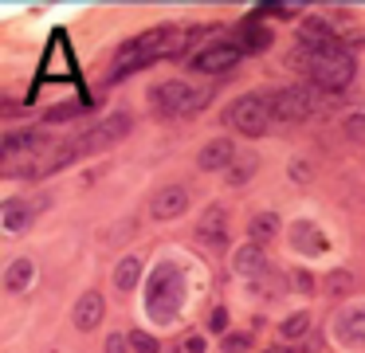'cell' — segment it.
<instances>
[{
  "label": "cell",
  "mask_w": 365,
  "mask_h": 353,
  "mask_svg": "<svg viewBox=\"0 0 365 353\" xmlns=\"http://www.w3.org/2000/svg\"><path fill=\"white\" fill-rule=\"evenodd\" d=\"M294 63H302L307 78L314 86H326V91H341V86L354 83V55L334 39V44H322V47H302V55H294Z\"/></svg>",
  "instance_id": "obj_1"
},
{
  "label": "cell",
  "mask_w": 365,
  "mask_h": 353,
  "mask_svg": "<svg viewBox=\"0 0 365 353\" xmlns=\"http://www.w3.org/2000/svg\"><path fill=\"white\" fill-rule=\"evenodd\" d=\"M185 302V275L181 267L173 263H158L150 275V290H145V314H150L158 326H169V322L181 314Z\"/></svg>",
  "instance_id": "obj_2"
},
{
  "label": "cell",
  "mask_w": 365,
  "mask_h": 353,
  "mask_svg": "<svg viewBox=\"0 0 365 353\" xmlns=\"http://www.w3.org/2000/svg\"><path fill=\"white\" fill-rule=\"evenodd\" d=\"M169 39H173V28H153V31H145V36L130 39V44L118 51V59H114L110 78H122V75H130V71H142V67H150L158 55H169V47H165Z\"/></svg>",
  "instance_id": "obj_3"
},
{
  "label": "cell",
  "mask_w": 365,
  "mask_h": 353,
  "mask_svg": "<svg viewBox=\"0 0 365 353\" xmlns=\"http://www.w3.org/2000/svg\"><path fill=\"white\" fill-rule=\"evenodd\" d=\"M228 122L236 126L240 133H247V138H259L271 126V98H263V94H244V98H236L228 106Z\"/></svg>",
  "instance_id": "obj_4"
},
{
  "label": "cell",
  "mask_w": 365,
  "mask_h": 353,
  "mask_svg": "<svg viewBox=\"0 0 365 353\" xmlns=\"http://www.w3.org/2000/svg\"><path fill=\"white\" fill-rule=\"evenodd\" d=\"M310 110H314V91L307 83L283 86V91L271 94V118H279V122H302Z\"/></svg>",
  "instance_id": "obj_5"
},
{
  "label": "cell",
  "mask_w": 365,
  "mask_h": 353,
  "mask_svg": "<svg viewBox=\"0 0 365 353\" xmlns=\"http://www.w3.org/2000/svg\"><path fill=\"white\" fill-rule=\"evenodd\" d=\"M240 47L236 44H212V47H200L197 55L189 59L192 71H200V75H220V71H232L240 63Z\"/></svg>",
  "instance_id": "obj_6"
},
{
  "label": "cell",
  "mask_w": 365,
  "mask_h": 353,
  "mask_svg": "<svg viewBox=\"0 0 365 353\" xmlns=\"http://www.w3.org/2000/svg\"><path fill=\"white\" fill-rule=\"evenodd\" d=\"M126 133H130V118L126 114H110V118H103L98 126H91V130L79 138V145H83V153H87V149L114 145V141H122Z\"/></svg>",
  "instance_id": "obj_7"
},
{
  "label": "cell",
  "mask_w": 365,
  "mask_h": 353,
  "mask_svg": "<svg viewBox=\"0 0 365 353\" xmlns=\"http://www.w3.org/2000/svg\"><path fill=\"white\" fill-rule=\"evenodd\" d=\"M334 337L341 345H354V349H365V306H349L334 318Z\"/></svg>",
  "instance_id": "obj_8"
},
{
  "label": "cell",
  "mask_w": 365,
  "mask_h": 353,
  "mask_svg": "<svg viewBox=\"0 0 365 353\" xmlns=\"http://www.w3.org/2000/svg\"><path fill=\"white\" fill-rule=\"evenodd\" d=\"M232 161H236V145H232L228 138H212L205 141V149L197 153V165L205 173H228Z\"/></svg>",
  "instance_id": "obj_9"
},
{
  "label": "cell",
  "mask_w": 365,
  "mask_h": 353,
  "mask_svg": "<svg viewBox=\"0 0 365 353\" xmlns=\"http://www.w3.org/2000/svg\"><path fill=\"white\" fill-rule=\"evenodd\" d=\"M185 208H189V188H181V185L161 188V193L153 196V204H150L153 220H177Z\"/></svg>",
  "instance_id": "obj_10"
},
{
  "label": "cell",
  "mask_w": 365,
  "mask_h": 353,
  "mask_svg": "<svg viewBox=\"0 0 365 353\" xmlns=\"http://www.w3.org/2000/svg\"><path fill=\"white\" fill-rule=\"evenodd\" d=\"M224 227H228V212H224L220 204H212L197 224V240L208 243V247H224V243H228V232H224Z\"/></svg>",
  "instance_id": "obj_11"
},
{
  "label": "cell",
  "mask_w": 365,
  "mask_h": 353,
  "mask_svg": "<svg viewBox=\"0 0 365 353\" xmlns=\"http://www.w3.org/2000/svg\"><path fill=\"white\" fill-rule=\"evenodd\" d=\"M271 44H275V36H271V31L263 28V24L255 20V16H252V20H244V24L236 28V47H240V51L259 55V51H267Z\"/></svg>",
  "instance_id": "obj_12"
},
{
  "label": "cell",
  "mask_w": 365,
  "mask_h": 353,
  "mask_svg": "<svg viewBox=\"0 0 365 353\" xmlns=\"http://www.w3.org/2000/svg\"><path fill=\"white\" fill-rule=\"evenodd\" d=\"M192 94V86L189 83H181V78H173V83H161V86H153L150 91V102L158 110H165V114H177V110L185 106V98Z\"/></svg>",
  "instance_id": "obj_13"
},
{
  "label": "cell",
  "mask_w": 365,
  "mask_h": 353,
  "mask_svg": "<svg viewBox=\"0 0 365 353\" xmlns=\"http://www.w3.org/2000/svg\"><path fill=\"white\" fill-rule=\"evenodd\" d=\"M103 314H106V302H103V295L98 290H87V295L75 302V329H95L98 322H103Z\"/></svg>",
  "instance_id": "obj_14"
},
{
  "label": "cell",
  "mask_w": 365,
  "mask_h": 353,
  "mask_svg": "<svg viewBox=\"0 0 365 353\" xmlns=\"http://www.w3.org/2000/svg\"><path fill=\"white\" fill-rule=\"evenodd\" d=\"M32 220H36V208L28 200H9V204H4V212H0V224H4V232H12V235L28 232Z\"/></svg>",
  "instance_id": "obj_15"
},
{
  "label": "cell",
  "mask_w": 365,
  "mask_h": 353,
  "mask_svg": "<svg viewBox=\"0 0 365 353\" xmlns=\"http://www.w3.org/2000/svg\"><path fill=\"white\" fill-rule=\"evenodd\" d=\"M236 271L244 275V279H259V275H267V251H263L259 243L240 247L236 251Z\"/></svg>",
  "instance_id": "obj_16"
},
{
  "label": "cell",
  "mask_w": 365,
  "mask_h": 353,
  "mask_svg": "<svg viewBox=\"0 0 365 353\" xmlns=\"http://www.w3.org/2000/svg\"><path fill=\"white\" fill-rule=\"evenodd\" d=\"M32 282H36V263L32 259H12L9 271H4V290L20 295V290H28Z\"/></svg>",
  "instance_id": "obj_17"
},
{
  "label": "cell",
  "mask_w": 365,
  "mask_h": 353,
  "mask_svg": "<svg viewBox=\"0 0 365 353\" xmlns=\"http://www.w3.org/2000/svg\"><path fill=\"white\" fill-rule=\"evenodd\" d=\"M291 243L302 251V255H322L326 251V235L318 232L314 224H294L291 227Z\"/></svg>",
  "instance_id": "obj_18"
},
{
  "label": "cell",
  "mask_w": 365,
  "mask_h": 353,
  "mask_svg": "<svg viewBox=\"0 0 365 353\" xmlns=\"http://www.w3.org/2000/svg\"><path fill=\"white\" fill-rule=\"evenodd\" d=\"M247 235H252L247 243H259V247H263V243H271L279 235V216H275V212H255V216L247 220Z\"/></svg>",
  "instance_id": "obj_19"
},
{
  "label": "cell",
  "mask_w": 365,
  "mask_h": 353,
  "mask_svg": "<svg viewBox=\"0 0 365 353\" xmlns=\"http://www.w3.org/2000/svg\"><path fill=\"white\" fill-rule=\"evenodd\" d=\"M40 145H43L40 130H20V133H9V138H4L0 153H4V161H12L16 153H28V149H40Z\"/></svg>",
  "instance_id": "obj_20"
},
{
  "label": "cell",
  "mask_w": 365,
  "mask_h": 353,
  "mask_svg": "<svg viewBox=\"0 0 365 353\" xmlns=\"http://www.w3.org/2000/svg\"><path fill=\"white\" fill-rule=\"evenodd\" d=\"M357 287H361V279H357L354 271H346V267H338V271L326 275V290H330V298H349Z\"/></svg>",
  "instance_id": "obj_21"
},
{
  "label": "cell",
  "mask_w": 365,
  "mask_h": 353,
  "mask_svg": "<svg viewBox=\"0 0 365 353\" xmlns=\"http://www.w3.org/2000/svg\"><path fill=\"white\" fill-rule=\"evenodd\" d=\"M255 169H259V157H236V161H232V169L224 173V180H228L232 188H240V185H247V180L255 177Z\"/></svg>",
  "instance_id": "obj_22"
},
{
  "label": "cell",
  "mask_w": 365,
  "mask_h": 353,
  "mask_svg": "<svg viewBox=\"0 0 365 353\" xmlns=\"http://www.w3.org/2000/svg\"><path fill=\"white\" fill-rule=\"evenodd\" d=\"M138 275H142V259L126 255L118 267H114V287H118V290H134L138 287Z\"/></svg>",
  "instance_id": "obj_23"
},
{
  "label": "cell",
  "mask_w": 365,
  "mask_h": 353,
  "mask_svg": "<svg viewBox=\"0 0 365 353\" xmlns=\"http://www.w3.org/2000/svg\"><path fill=\"white\" fill-rule=\"evenodd\" d=\"M307 329H310V314L299 310V314H291V318L283 322V329H279V334H283L287 342H299V337H307Z\"/></svg>",
  "instance_id": "obj_24"
},
{
  "label": "cell",
  "mask_w": 365,
  "mask_h": 353,
  "mask_svg": "<svg viewBox=\"0 0 365 353\" xmlns=\"http://www.w3.org/2000/svg\"><path fill=\"white\" fill-rule=\"evenodd\" d=\"M220 349H224V353H247V349H252V329L224 334V337H220Z\"/></svg>",
  "instance_id": "obj_25"
},
{
  "label": "cell",
  "mask_w": 365,
  "mask_h": 353,
  "mask_svg": "<svg viewBox=\"0 0 365 353\" xmlns=\"http://www.w3.org/2000/svg\"><path fill=\"white\" fill-rule=\"evenodd\" d=\"M130 345H134L138 353H158L161 345H158V337L153 334H145V329H130Z\"/></svg>",
  "instance_id": "obj_26"
},
{
  "label": "cell",
  "mask_w": 365,
  "mask_h": 353,
  "mask_svg": "<svg viewBox=\"0 0 365 353\" xmlns=\"http://www.w3.org/2000/svg\"><path fill=\"white\" fill-rule=\"evenodd\" d=\"M208 102H212V91H192L189 98H185V106L177 110V114H197V110H205Z\"/></svg>",
  "instance_id": "obj_27"
},
{
  "label": "cell",
  "mask_w": 365,
  "mask_h": 353,
  "mask_svg": "<svg viewBox=\"0 0 365 353\" xmlns=\"http://www.w3.org/2000/svg\"><path fill=\"white\" fill-rule=\"evenodd\" d=\"M346 133H349V141H365V110H354L346 118Z\"/></svg>",
  "instance_id": "obj_28"
},
{
  "label": "cell",
  "mask_w": 365,
  "mask_h": 353,
  "mask_svg": "<svg viewBox=\"0 0 365 353\" xmlns=\"http://www.w3.org/2000/svg\"><path fill=\"white\" fill-rule=\"evenodd\" d=\"M291 180H294V185H310V180H314V169H310V161H302V157H299V161L291 165Z\"/></svg>",
  "instance_id": "obj_29"
},
{
  "label": "cell",
  "mask_w": 365,
  "mask_h": 353,
  "mask_svg": "<svg viewBox=\"0 0 365 353\" xmlns=\"http://www.w3.org/2000/svg\"><path fill=\"white\" fill-rule=\"evenodd\" d=\"M267 12H275V16H294V12H299V4H259V8H255V20H259V16H267Z\"/></svg>",
  "instance_id": "obj_30"
},
{
  "label": "cell",
  "mask_w": 365,
  "mask_h": 353,
  "mask_svg": "<svg viewBox=\"0 0 365 353\" xmlns=\"http://www.w3.org/2000/svg\"><path fill=\"white\" fill-rule=\"evenodd\" d=\"M75 114H79V106H75V102H59V106L48 110V122H59V118H75Z\"/></svg>",
  "instance_id": "obj_31"
},
{
  "label": "cell",
  "mask_w": 365,
  "mask_h": 353,
  "mask_svg": "<svg viewBox=\"0 0 365 353\" xmlns=\"http://www.w3.org/2000/svg\"><path fill=\"white\" fill-rule=\"evenodd\" d=\"M291 287L302 290V295H310V290H314V279H310L307 271H294V275H291Z\"/></svg>",
  "instance_id": "obj_32"
},
{
  "label": "cell",
  "mask_w": 365,
  "mask_h": 353,
  "mask_svg": "<svg viewBox=\"0 0 365 353\" xmlns=\"http://www.w3.org/2000/svg\"><path fill=\"white\" fill-rule=\"evenodd\" d=\"M208 326H212L216 334H224V326H228V310H224V306H216V310L208 314Z\"/></svg>",
  "instance_id": "obj_33"
},
{
  "label": "cell",
  "mask_w": 365,
  "mask_h": 353,
  "mask_svg": "<svg viewBox=\"0 0 365 353\" xmlns=\"http://www.w3.org/2000/svg\"><path fill=\"white\" fill-rule=\"evenodd\" d=\"M126 342H130L126 334H110L106 337V353H126Z\"/></svg>",
  "instance_id": "obj_34"
},
{
  "label": "cell",
  "mask_w": 365,
  "mask_h": 353,
  "mask_svg": "<svg viewBox=\"0 0 365 353\" xmlns=\"http://www.w3.org/2000/svg\"><path fill=\"white\" fill-rule=\"evenodd\" d=\"M185 353H205V337L200 334H192V337H185V345H181Z\"/></svg>",
  "instance_id": "obj_35"
},
{
  "label": "cell",
  "mask_w": 365,
  "mask_h": 353,
  "mask_svg": "<svg viewBox=\"0 0 365 353\" xmlns=\"http://www.w3.org/2000/svg\"><path fill=\"white\" fill-rule=\"evenodd\" d=\"M267 353H287V349H267Z\"/></svg>",
  "instance_id": "obj_36"
}]
</instances>
